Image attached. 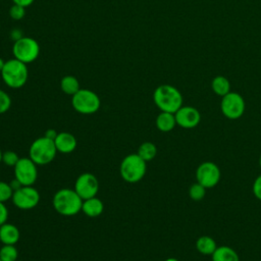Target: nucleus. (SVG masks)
Segmentation results:
<instances>
[{
  "mask_svg": "<svg viewBox=\"0 0 261 261\" xmlns=\"http://www.w3.org/2000/svg\"><path fill=\"white\" fill-rule=\"evenodd\" d=\"M137 154L146 162L151 161L155 158L157 154V147L151 142H145L140 145Z\"/></svg>",
  "mask_w": 261,
  "mask_h": 261,
  "instance_id": "nucleus-22",
  "label": "nucleus"
},
{
  "mask_svg": "<svg viewBox=\"0 0 261 261\" xmlns=\"http://www.w3.org/2000/svg\"><path fill=\"white\" fill-rule=\"evenodd\" d=\"M259 165H260V168H261V155H260V158H259Z\"/></svg>",
  "mask_w": 261,
  "mask_h": 261,
  "instance_id": "nucleus-36",
  "label": "nucleus"
},
{
  "mask_svg": "<svg viewBox=\"0 0 261 261\" xmlns=\"http://www.w3.org/2000/svg\"><path fill=\"white\" fill-rule=\"evenodd\" d=\"M253 194L258 200L261 201V174L258 175L253 182Z\"/></svg>",
  "mask_w": 261,
  "mask_h": 261,
  "instance_id": "nucleus-29",
  "label": "nucleus"
},
{
  "mask_svg": "<svg viewBox=\"0 0 261 261\" xmlns=\"http://www.w3.org/2000/svg\"><path fill=\"white\" fill-rule=\"evenodd\" d=\"M220 109L222 114L228 119H238L245 112V100L236 93L229 92L222 97L220 102Z\"/></svg>",
  "mask_w": 261,
  "mask_h": 261,
  "instance_id": "nucleus-8",
  "label": "nucleus"
},
{
  "mask_svg": "<svg viewBox=\"0 0 261 261\" xmlns=\"http://www.w3.org/2000/svg\"><path fill=\"white\" fill-rule=\"evenodd\" d=\"M60 89L64 94L73 96L81 88H80V83H79L77 79L73 75L67 74L61 79Z\"/></svg>",
  "mask_w": 261,
  "mask_h": 261,
  "instance_id": "nucleus-20",
  "label": "nucleus"
},
{
  "mask_svg": "<svg viewBox=\"0 0 261 261\" xmlns=\"http://www.w3.org/2000/svg\"><path fill=\"white\" fill-rule=\"evenodd\" d=\"M14 168V178L21 186H33L38 178L37 164L30 157L19 158Z\"/></svg>",
  "mask_w": 261,
  "mask_h": 261,
  "instance_id": "nucleus-10",
  "label": "nucleus"
},
{
  "mask_svg": "<svg viewBox=\"0 0 261 261\" xmlns=\"http://www.w3.org/2000/svg\"><path fill=\"white\" fill-rule=\"evenodd\" d=\"M104 210V204L103 202L97 198V197H92L90 199L83 200V205H82V211L89 217H98L102 214Z\"/></svg>",
  "mask_w": 261,
  "mask_h": 261,
  "instance_id": "nucleus-16",
  "label": "nucleus"
},
{
  "mask_svg": "<svg viewBox=\"0 0 261 261\" xmlns=\"http://www.w3.org/2000/svg\"><path fill=\"white\" fill-rule=\"evenodd\" d=\"M56 154L57 149L54 141L45 136L36 139L29 149V157L37 165H45L52 162Z\"/></svg>",
  "mask_w": 261,
  "mask_h": 261,
  "instance_id": "nucleus-5",
  "label": "nucleus"
},
{
  "mask_svg": "<svg viewBox=\"0 0 261 261\" xmlns=\"http://www.w3.org/2000/svg\"><path fill=\"white\" fill-rule=\"evenodd\" d=\"M211 87L213 92L218 96H225L230 92V84L228 80L223 75H217L212 80Z\"/></svg>",
  "mask_w": 261,
  "mask_h": 261,
  "instance_id": "nucleus-21",
  "label": "nucleus"
},
{
  "mask_svg": "<svg viewBox=\"0 0 261 261\" xmlns=\"http://www.w3.org/2000/svg\"><path fill=\"white\" fill-rule=\"evenodd\" d=\"M216 248V242L209 236H202L196 241V249L203 255H212Z\"/></svg>",
  "mask_w": 261,
  "mask_h": 261,
  "instance_id": "nucleus-19",
  "label": "nucleus"
},
{
  "mask_svg": "<svg viewBox=\"0 0 261 261\" xmlns=\"http://www.w3.org/2000/svg\"><path fill=\"white\" fill-rule=\"evenodd\" d=\"M73 190L83 200L90 199L96 197L99 191V181L93 173L85 172L77 176Z\"/></svg>",
  "mask_w": 261,
  "mask_h": 261,
  "instance_id": "nucleus-12",
  "label": "nucleus"
},
{
  "mask_svg": "<svg viewBox=\"0 0 261 261\" xmlns=\"http://www.w3.org/2000/svg\"><path fill=\"white\" fill-rule=\"evenodd\" d=\"M9 16L14 19V20H20L24 17L25 15V7L21 6V5H17V4H13L10 8H9Z\"/></svg>",
  "mask_w": 261,
  "mask_h": 261,
  "instance_id": "nucleus-27",
  "label": "nucleus"
},
{
  "mask_svg": "<svg viewBox=\"0 0 261 261\" xmlns=\"http://www.w3.org/2000/svg\"><path fill=\"white\" fill-rule=\"evenodd\" d=\"M147 162L138 154L126 155L120 163L119 172L123 180L129 184L140 181L146 174Z\"/></svg>",
  "mask_w": 261,
  "mask_h": 261,
  "instance_id": "nucleus-4",
  "label": "nucleus"
},
{
  "mask_svg": "<svg viewBox=\"0 0 261 261\" xmlns=\"http://www.w3.org/2000/svg\"><path fill=\"white\" fill-rule=\"evenodd\" d=\"M12 53L14 58L28 64L34 62L39 57L40 45L31 37H21L14 41Z\"/></svg>",
  "mask_w": 261,
  "mask_h": 261,
  "instance_id": "nucleus-7",
  "label": "nucleus"
},
{
  "mask_svg": "<svg viewBox=\"0 0 261 261\" xmlns=\"http://www.w3.org/2000/svg\"><path fill=\"white\" fill-rule=\"evenodd\" d=\"M206 195V188L201 184L195 182L189 189V196L194 201H201Z\"/></svg>",
  "mask_w": 261,
  "mask_h": 261,
  "instance_id": "nucleus-24",
  "label": "nucleus"
},
{
  "mask_svg": "<svg viewBox=\"0 0 261 261\" xmlns=\"http://www.w3.org/2000/svg\"><path fill=\"white\" fill-rule=\"evenodd\" d=\"M10 106H11L10 96L5 91L0 89V114L7 112Z\"/></svg>",
  "mask_w": 261,
  "mask_h": 261,
  "instance_id": "nucleus-28",
  "label": "nucleus"
},
{
  "mask_svg": "<svg viewBox=\"0 0 261 261\" xmlns=\"http://www.w3.org/2000/svg\"><path fill=\"white\" fill-rule=\"evenodd\" d=\"M57 132L55 130V129H53V128H50V129H47L46 132H45V137L46 138H48V139H51V140H53L54 141V139L56 138V136H57Z\"/></svg>",
  "mask_w": 261,
  "mask_h": 261,
  "instance_id": "nucleus-32",
  "label": "nucleus"
},
{
  "mask_svg": "<svg viewBox=\"0 0 261 261\" xmlns=\"http://www.w3.org/2000/svg\"><path fill=\"white\" fill-rule=\"evenodd\" d=\"M52 204L56 212L63 216H73L82 211L83 199L72 189L58 190L52 199Z\"/></svg>",
  "mask_w": 261,
  "mask_h": 261,
  "instance_id": "nucleus-1",
  "label": "nucleus"
},
{
  "mask_svg": "<svg viewBox=\"0 0 261 261\" xmlns=\"http://www.w3.org/2000/svg\"><path fill=\"white\" fill-rule=\"evenodd\" d=\"M16 261H21V260H16Z\"/></svg>",
  "mask_w": 261,
  "mask_h": 261,
  "instance_id": "nucleus-37",
  "label": "nucleus"
},
{
  "mask_svg": "<svg viewBox=\"0 0 261 261\" xmlns=\"http://www.w3.org/2000/svg\"><path fill=\"white\" fill-rule=\"evenodd\" d=\"M176 124L182 128L191 129L196 127L201 120V114L193 106H181L175 113Z\"/></svg>",
  "mask_w": 261,
  "mask_h": 261,
  "instance_id": "nucleus-13",
  "label": "nucleus"
},
{
  "mask_svg": "<svg viewBox=\"0 0 261 261\" xmlns=\"http://www.w3.org/2000/svg\"><path fill=\"white\" fill-rule=\"evenodd\" d=\"M11 200L18 209L30 210L39 204L40 194L33 186H21L13 192Z\"/></svg>",
  "mask_w": 261,
  "mask_h": 261,
  "instance_id": "nucleus-9",
  "label": "nucleus"
},
{
  "mask_svg": "<svg viewBox=\"0 0 261 261\" xmlns=\"http://www.w3.org/2000/svg\"><path fill=\"white\" fill-rule=\"evenodd\" d=\"M211 258L212 261H240L238 253L228 246L217 247Z\"/></svg>",
  "mask_w": 261,
  "mask_h": 261,
  "instance_id": "nucleus-18",
  "label": "nucleus"
},
{
  "mask_svg": "<svg viewBox=\"0 0 261 261\" xmlns=\"http://www.w3.org/2000/svg\"><path fill=\"white\" fill-rule=\"evenodd\" d=\"M18 257L17 249L14 245H3L0 249V259L2 261H16Z\"/></svg>",
  "mask_w": 261,
  "mask_h": 261,
  "instance_id": "nucleus-23",
  "label": "nucleus"
},
{
  "mask_svg": "<svg viewBox=\"0 0 261 261\" xmlns=\"http://www.w3.org/2000/svg\"><path fill=\"white\" fill-rule=\"evenodd\" d=\"M19 239L20 231L16 225L5 222L0 226V242L3 245H15Z\"/></svg>",
  "mask_w": 261,
  "mask_h": 261,
  "instance_id": "nucleus-15",
  "label": "nucleus"
},
{
  "mask_svg": "<svg viewBox=\"0 0 261 261\" xmlns=\"http://www.w3.org/2000/svg\"><path fill=\"white\" fill-rule=\"evenodd\" d=\"M62 261H65V260H62Z\"/></svg>",
  "mask_w": 261,
  "mask_h": 261,
  "instance_id": "nucleus-39",
  "label": "nucleus"
},
{
  "mask_svg": "<svg viewBox=\"0 0 261 261\" xmlns=\"http://www.w3.org/2000/svg\"><path fill=\"white\" fill-rule=\"evenodd\" d=\"M155 105L165 112L175 113L182 106V96L180 92L171 85H160L153 93Z\"/></svg>",
  "mask_w": 261,
  "mask_h": 261,
  "instance_id": "nucleus-2",
  "label": "nucleus"
},
{
  "mask_svg": "<svg viewBox=\"0 0 261 261\" xmlns=\"http://www.w3.org/2000/svg\"><path fill=\"white\" fill-rule=\"evenodd\" d=\"M71 105L81 114H93L99 110L101 100L95 92L89 89H80L72 96Z\"/></svg>",
  "mask_w": 261,
  "mask_h": 261,
  "instance_id": "nucleus-6",
  "label": "nucleus"
},
{
  "mask_svg": "<svg viewBox=\"0 0 261 261\" xmlns=\"http://www.w3.org/2000/svg\"><path fill=\"white\" fill-rule=\"evenodd\" d=\"M155 124H156V127L160 132L168 133V132L172 130L174 128V126L176 125V120H175L174 113L161 111L156 117Z\"/></svg>",
  "mask_w": 261,
  "mask_h": 261,
  "instance_id": "nucleus-17",
  "label": "nucleus"
},
{
  "mask_svg": "<svg viewBox=\"0 0 261 261\" xmlns=\"http://www.w3.org/2000/svg\"><path fill=\"white\" fill-rule=\"evenodd\" d=\"M13 195V190L9 182L0 180V202L5 203L10 200Z\"/></svg>",
  "mask_w": 261,
  "mask_h": 261,
  "instance_id": "nucleus-25",
  "label": "nucleus"
},
{
  "mask_svg": "<svg viewBox=\"0 0 261 261\" xmlns=\"http://www.w3.org/2000/svg\"><path fill=\"white\" fill-rule=\"evenodd\" d=\"M54 143L57 152H60L62 154H69L73 152L77 146V141L75 137L67 132L58 133L56 138L54 139Z\"/></svg>",
  "mask_w": 261,
  "mask_h": 261,
  "instance_id": "nucleus-14",
  "label": "nucleus"
},
{
  "mask_svg": "<svg viewBox=\"0 0 261 261\" xmlns=\"http://www.w3.org/2000/svg\"><path fill=\"white\" fill-rule=\"evenodd\" d=\"M164 261H178L176 258H173V257H169L167 259H165Z\"/></svg>",
  "mask_w": 261,
  "mask_h": 261,
  "instance_id": "nucleus-34",
  "label": "nucleus"
},
{
  "mask_svg": "<svg viewBox=\"0 0 261 261\" xmlns=\"http://www.w3.org/2000/svg\"><path fill=\"white\" fill-rule=\"evenodd\" d=\"M2 153H3V152H2L1 149H0V163L2 162Z\"/></svg>",
  "mask_w": 261,
  "mask_h": 261,
  "instance_id": "nucleus-35",
  "label": "nucleus"
},
{
  "mask_svg": "<svg viewBox=\"0 0 261 261\" xmlns=\"http://www.w3.org/2000/svg\"><path fill=\"white\" fill-rule=\"evenodd\" d=\"M11 1L13 2V4H17V5H21L23 7H28V6L32 5L35 0H11Z\"/></svg>",
  "mask_w": 261,
  "mask_h": 261,
  "instance_id": "nucleus-31",
  "label": "nucleus"
},
{
  "mask_svg": "<svg viewBox=\"0 0 261 261\" xmlns=\"http://www.w3.org/2000/svg\"><path fill=\"white\" fill-rule=\"evenodd\" d=\"M18 160H19V157H18L17 153L14 151L7 150L2 153V162L7 166L14 167L16 165V163L18 162Z\"/></svg>",
  "mask_w": 261,
  "mask_h": 261,
  "instance_id": "nucleus-26",
  "label": "nucleus"
},
{
  "mask_svg": "<svg viewBox=\"0 0 261 261\" xmlns=\"http://www.w3.org/2000/svg\"><path fill=\"white\" fill-rule=\"evenodd\" d=\"M4 64H5V61L0 57V72H1V70H2V68H3V66H4Z\"/></svg>",
  "mask_w": 261,
  "mask_h": 261,
  "instance_id": "nucleus-33",
  "label": "nucleus"
},
{
  "mask_svg": "<svg viewBox=\"0 0 261 261\" xmlns=\"http://www.w3.org/2000/svg\"><path fill=\"white\" fill-rule=\"evenodd\" d=\"M0 261H2V260H1V259H0Z\"/></svg>",
  "mask_w": 261,
  "mask_h": 261,
  "instance_id": "nucleus-38",
  "label": "nucleus"
},
{
  "mask_svg": "<svg viewBox=\"0 0 261 261\" xmlns=\"http://www.w3.org/2000/svg\"><path fill=\"white\" fill-rule=\"evenodd\" d=\"M221 172L219 167L211 161L201 163L196 170L197 182L201 184L206 189L214 188L220 180Z\"/></svg>",
  "mask_w": 261,
  "mask_h": 261,
  "instance_id": "nucleus-11",
  "label": "nucleus"
},
{
  "mask_svg": "<svg viewBox=\"0 0 261 261\" xmlns=\"http://www.w3.org/2000/svg\"><path fill=\"white\" fill-rule=\"evenodd\" d=\"M0 73L5 85L11 89L23 87L29 79L28 65L16 58L5 61Z\"/></svg>",
  "mask_w": 261,
  "mask_h": 261,
  "instance_id": "nucleus-3",
  "label": "nucleus"
},
{
  "mask_svg": "<svg viewBox=\"0 0 261 261\" xmlns=\"http://www.w3.org/2000/svg\"><path fill=\"white\" fill-rule=\"evenodd\" d=\"M8 218V209L4 203L0 202V226L7 221Z\"/></svg>",
  "mask_w": 261,
  "mask_h": 261,
  "instance_id": "nucleus-30",
  "label": "nucleus"
}]
</instances>
